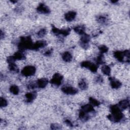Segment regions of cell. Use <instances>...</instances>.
Returning a JSON list of instances; mask_svg holds the SVG:
<instances>
[{
  "label": "cell",
  "instance_id": "6da1fadb",
  "mask_svg": "<svg viewBox=\"0 0 130 130\" xmlns=\"http://www.w3.org/2000/svg\"><path fill=\"white\" fill-rule=\"evenodd\" d=\"M110 109L112 114L108 116V118L111 121L118 122L122 119L123 115L121 112L120 108L118 106L114 105L111 106Z\"/></svg>",
  "mask_w": 130,
  "mask_h": 130
},
{
  "label": "cell",
  "instance_id": "7a4b0ae2",
  "mask_svg": "<svg viewBox=\"0 0 130 130\" xmlns=\"http://www.w3.org/2000/svg\"><path fill=\"white\" fill-rule=\"evenodd\" d=\"M36 68L32 66H28L24 68L22 71L23 75L25 76L28 77L33 75L35 73Z\"/></svg>",
  "mask_w": 130,
  "mask_h": 130
},
{
  "label": "cell",
  "instance_id": "3957f363",
  "mask_svg": "<svg viewBox=\"0 0 130 130\" xmlns=\"http://www.w3.org/2000/svg\"><path fill=\"white\" fill-rule=\"evenodd\" d=\"M62 80L63 77L61 74L59 73H56L53 75L51 82V83L55 85H60L62 83Z\"/></svg>",
  "mask_w": 130,
  "mask_h": 130
},
{
  "label": "cell",
  "instance_id": "277c9868",
  "mask_svg": "<svg viewBox=\"0 0 130 130\" xmlns=\"http://www.w3.org/2000/svg\"><path fill=\"white\" fill-rule=\"evenodd\" d=\"M81 66L89 69L90 71L93 72H95L97 70V66L96 65L88 61L82 62L81 64Z\"/></svg>",
  "mask_w": 130,
  "mask_h": 130
},
{
  "label": "cell",
  "instance_id": "5b68a950",
  "mask_svg": "<svg viewBox=\"0 0 130 130\" xmlns=\"http://www.w3.org/2000/svg\"><path fill=\"white\" fill-rule=\"evenodd\" d=\"M62 91L64 93L69 95L76 94L78 92V90L76 88L71 86H65L62 88Z\"/></svg>",
  "mask_w": 130,
  "mask_h": 130
},
{
  "label": "cell",
  "instance_id": "8992f818",
  "mask_svg": "<svg viewBox=\"0 0 130 130\" xmlns=\"http://www.w3.org/2000/svg\"><path fill=\"white\" fill-rule=\"evenodd\" d=\"M90 40V37L87 35H84L82 36L81 41V45L83 48H87L88 46V43Z\"/></svg>",
  "mask_w": 130,
  "mask_h": 130
},
{
  "label": "cell",
  "instance_id": "52a82bcc",
  "mask_svg": "<svg viewBox=\"0 0 130 130\" xmlns=\"http://www.w3.org/2000/svg\"><path fill=\"white\" fill-rule=\"evenodd\" d=\"M110 80L111 86L113 88H115V89L118 88L121 85V82L118 80L114 78H110Z\"/></svg>",
  "mask_w": 130,
  "mask_h": 130
},
{
  "label": "cell",
  "instance_id": "ba28073f",
  "mask_svg": "<svg viewBox=\"0 0 130 130\" xmlns=\"http://www.w3.org/2000/svg\"><path fill=\"white\" fill-rule=\"evenodd\" d=\"M37 11L42 14H47L49 13L50 10L46 5L43 4H41L37 8Z\"/></svg>",
  "mask_w": 130,
  "mask_h": 130
},
{
  "label": "cell",
  "instance_id": "9c48e42d",
  "mask_svg": "<svg viewBox=\"0 0 130 130\" xmlns=\"http://www.w3.org/2000/svg\"><path fill=\"white\" fill-rule=\"evenodd\" d=\"M76 15V13L74 11H70L65 14V19L69 22H71L74 20Z\"/></svg>",
  "mask_w": 130,
  "mask_h": 130
},
{
  "label": "cell",
  "instance_id": "30bf717a",
  "mask_svg": "<svg viewBox=\"0 0 130 130\" xmlns=\"http://www.w3.org/2000/svg\"><path fill=\"white\" fill-rule=\"evenodd\" d=\"M46 42L45 41H39L33 45L32 48L34 49H38L40 48H43L45 46Z\"/></svg>",
  "mask_w": 130,
  "mask_h": 130
},
{
  "label": "cell",
  "instance_id": "8fae6325",
  "mask_svg": "<svg viewBox=\"0 0 130 130\" xmlns=\"http://www.w3.org/2000/svg\"><path fill=\"white\" fill-rule=\"evenodd\" d=\"M48 81L46 78H42L37 81V85L39 88H44L48 84Z\"/></svg>",
  "mask_w": 130,
  "mask_h": 130
},
{
  "label": "cell",
  "instance_id": "7c38bea8",
  "mask_svg": "<svg viewBox=\"0 0 130 130\" xmlns=\"http://www.w3.org/2000/svg\"><path fill=\"white\" fill-rule=\"evenodd\" d=\"M81 110L85 113L91 112L94 111V108L91 105H85L82 107Z\"/></svg>",
  "mask_w": 130,
  "mask_h": 130
},
{
  "label": "cell",
  "instance_id": "4fadbf2b",
  "mask_svg": "<svg viewBox=\"0 0 130 130\" xmlns=\"http://www.w3.org/2000/svg\"><path fill=\"white\" fill-rule=\"evenodd\" d=\"M62 58H63V59L64 60V61L66 62H69L71 61V60L72 59V55L69 52H65L63 55Z\"/></svg>",
  "mask_w": 130,
  "mask_h": 130
},
{
  "label": "cell",
  "instance_id": "5bb4252c",
  "mask_svg": "<svg viewBox=\"0 0 130 130\" xmlns=\"http://www.w3.org/2000/svg\"><path fill=\"white\" fill-rule=\"evenodd\" d=\"M36 97V94L35 92H29L26 95V97L28 102H32Z\"/></svg>",
  "mask_w": 130,
  "mask_h": 130
},
{
  "label": "cell",
  "instance_id": "9a60e30c",
  "mask_svg": "<svg viewBox=\"0 0 130 130\" xmlns=\"http://www.w3.org/2000/svg\"><path fill=\"white\" fill-rule=\"evenodd\" d=\"M129 105V101L127 100H124L120 101L119 103V107L122 109H125Z\"/></svg>",
  "mask_w": 130,
  "mask_h": 130
},
{
  "label": "cell",
  "instance_id": "2e32d148",
  "mask_svg": "<svg viewBox=\"0 0 130 130\" xmlns=\"http://www.w3.org/2000/svg\"><path fill=\"white\" fill-rule=\"evenodd\" d=\"M102 71L104 74H105V75H109L111 72V69L109 66L105 65L102 67Z\"/></svg>",
  "mask_w": 130,
  "mask_h": 130
},
{
  "label": "cell",
  "instance_id": "e0dca14e",
  "mask_svg": "<svg viewBox=\"0 0 130 130\" xmlns=\"http://www.w3.org/2000/svg\"><path fill=\"white\" fill-rule=\"evenodd\" d=\"M10 90L11 93L14 95H17L19 92V88L16 85H12L10 88Z\"/></svg>",
  "mask_w": 130,
  "mask_h": 130
},
{
  "label": "cell",
  "instance_id": "ac0fdd59",
  "mask_svg": "<svg viewBox=\"0 0 130 130\" xmlns=\"http://www.w3.org/2000/svg\"><path fill=\"white\" fill-rule=\"evenodd\" d=\"M14 57L15 58V60L17 59L19 60H22L25 59V55L22 52H18L15 54Z\"/></svg>",
  "mask_w": 130,
  "mask_h": 130
},
{
  "label": "cell",
  "instance_id": "d6986e66",
  "mask_svg": "<svg viewBox=\"0 0 130 130\" xmlns=\"http://www.w3.org/2000/svg\"><path fill=\"white\" fill-rule=\"evenodd\" d=\"M78 86H79V88L81 89H86V88L87 87V83L84 80H81L79 82Z\"/></svg>",
  "mask_w": 130,
  "mask_h": 130
},
{
  "label": "cell",
  "instance_id": "ffe728a7",
  "mask_svg": "<svg viewBox=\"0 0 130 130\" xmlns=\"http://www.w3.org/2000/svg\"><path fill=\"white\" fill-rule=\"evenodd\" d=\"M74 30H75V31L77 33L80 34V35H83L84 34V28L83 27L79 26L74 29Z\"/></svg>",
  "mask_w": 130,
  "mask_h": 130
},
{
  "label": "cell",
  "instance_id": "44dd1931",
  "mask_svg": "<svg viewBox=\"0 0 130 130\" xmlns=\"http://www.w3.org/2000/svg\"><path fill=\"white\" fill-rule=\"evenodd\" d=\"M89 101H90V103H91L92 106H98L100 104V103L98 101H97V100H96L94 98H89Z\"/></svg>",
  "mask_w": 130,
  "mask_h": 130
},
{
  "label": "cell",
  "instance_id": "7402d4cb",
  "mask_svg": "<svg viewBox=\"0 0 130 130\" xmlns=\"http://www.w3.org/2000/svg\"><path fill=\"white\" fill-rule=\"evenodd\" d=\"M9 69L12 72H17L18 71V69L17 68V66L14 63L9 64Z\"/></svg>",
  "mask_w": 130,
  "mask_h": 130
},
{
  "label": "cell",
  "instance_id": "603a6c76",
  "mask_svg": "<svg viewBox=\"0 0 130 130\" xmlns=\"http://www.w3.org/2000/svg\"><path fill=\"white\" fill-rule=\"evenodd\" d=\"M46 34V30L45 29H42L40 30L37 34V35L39 37H43Z\"/></svg>",
  "mask_w": 130,
  "mask_h": 130
},
{
  "label": "cell",
  "instance_id": "cb8c5ba5",
  "mask_svg": "<svg viewBox=\"0 0 130 130\" xmlns=\"http://www.w3.org/2000/svg\"><path fill=\"white\" fill-rule=\"evenodd\" d=\"M7 105V101L3 98H1V107H5Z\"/></svg>",
  "mask_w": 130,
  "mask_h": 130
},
{
  "label": "cell",
  "instance_id": "d4e9b609",
  "mask_svg": "<svg viewBox=\"0 0 130 130\" xmlns=\"http://www.w3.org/2000/svg\"><path fill=\"white\" fill-rule=\"evenodd\" d=\"M98 21L101 24H104V23H106L107 19L105 17L100 16L98 18Z\"/></svg>",
  "mask_w": 130,
  "mask_h": 130
},
{
  "label": "cell",
  "instance_id": "484cf974",
  "mask_svg": "<svg viewBox=\"0 0 130 130\" xmlns=\"http://www.w3.org/2000/svg\"><path fill=\"white\" fill-rule=\"evenodd\" d=\"M100 50L101 51V52H103V53H105V52H106L107 51H108V48L105 46V45H103L102 46H101L100 47Z\"/></svg>",
  "mask_w": 130,
  "mask_h": 130
},
{
  "label": "cell",
  "instance_id": "4316f807",
  "mask_svg": "<svg viewBox=\"0 0 130 130\" xmlns=\"http://www.w3.org/2000/svg\"><path fill=\"white\" fill-rule=\"evenodd\" d=\"M103 63H104V62H103V57L101 55L97 58V63H98L99 64H102Z\"/></svg>",
  "mask_w": 130,
  "mask_h": 130
},
{
  "label": "cell",
  "instance_id": "83f0119b",
  "mask_svg": "<svg viewBox=\"0 0 130 130\" xmlns=\"http://www.w3.org/2000/svg\"><path fill=\"white\" fill-rule=\"evenodd\" d=\"M51 128L52 129H59L60 128V126L57 124H53L51 125Z\"/></svg>",
  "mask_w": 130,
  "mask_h": 130
}]
</instances>
